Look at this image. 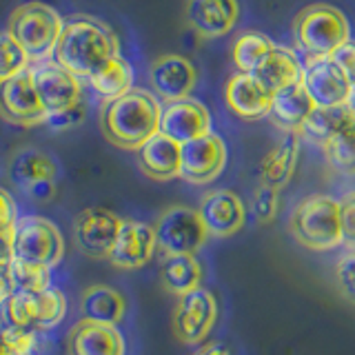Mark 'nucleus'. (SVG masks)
<instances>
[{
  "mask_svg": "<svg viewBox=\"0 0 355 355\" xmlns=\"http://www.w3.org/2000/svg\"><path fill=\"white\" fill-rule=\"evenodd\" d=\"M14 258L55 266L64 258V238L51 220L42 216L18 218L14 225Z\"/></svg>",
  "mask_w": 355,
  "mask_h": 355,
  "instance_id": "0eeeda50",
  "label": "nucleus"
},
{
  "mask_svg": "<svg viewBox=\"0 0 355 355\" xmlns=\"http://www.w3.org/2000/svg\"><path fill=\"white\" fill-rule=\"evenodd\" d=\"M160 280L166 293L180 297L200 286L202 264L196 260V255H169V258H164Z\"/></svg>",
  "mask_w": 355,
  "mask_h": 355,
  "instance_id": "cd10ccee",
  "label": "nucleus"
},
{
  "mask_svg": "<svg viewBox=\"0 0 355 355\" xmlns=\"http://www.w3.org/2000/svg\"><path fill=\"white\" fill-rule=\"evenodd\" d=\"M211 131L209 109L196 98H182L173 103H164L160 111V133L175 142H189Z\"/></svg>",
  "mask_w": 355,
  "mask_h": 355,
  "instance_id": "f3484780",
  "label": "nucleus"
},
{
  "mask_svg": "<svg viewBox=\"0 0 355 355\" xmlns=\"http://www.w3.org/2000/svg\"><path fill=\"white\" fill-rule=\"evenodd\" d=\"M83 120H85V107H83V103H80V105H76L73 109L64 111V114H60V116L49 118L47 122H44V125H49V127L55 129V131H64V129H71V127H76V125H80Z\"/></svg>",
  "mask_w": 355,
  "mask_h": 355,
  "instance_id": "ea45409f",
  "label": "nucleus"
},
{
  "mask_svg": "<svg viewBox=\"0 0 355 355\" xmlns=\"http://www.w3.org/2000/svg\"><path fill=\"white\" fill-rule=\"evenodd\" d=\"M0 342H5L7 347L14 351V355H31L38 349V333L7 322V324L0 329Z\"/></svg>",
  "mask_w": 355,
  "mask_h": 355,
  "instance_id": "c9c22d12",
  "label": "nucleus"
},
{
  "mask_svg": "<svg viewBox=\"0 0 355 355\" xmlns=\"http://www.w3.org/2000/svg\"><path fill=\"white\" fill-rule=\"evenodd\" d=\"M89 83H92L94 92L100 96L103 103H111V100L125 96L133 89V67L122 55H116V58L107 60L89 78Z\"/></svg>",
  "mask_w": 355,
  "mask_h": 355,
  "instance_id": "c85d7f7f",
  "label": "nucleus"
},
{
  "mask_svg": "<svg viewBox=\"0 0 355 355\" xmlns=\"http://www.w3.org/2000/svg\"><path fill=\"white\" fill-rule=\"evenodd\" d=\"M193 355H231L227 351V347H222L218 342H209V344H202Z\"/></svg>",
  "mask_w": 355,
  "mask_h": 355,
  "instance_id": "a18cd8bd",
  "label": "nucleus"
},
{
  "mask_svg": "<svg viewBox=\"0 0 355 355\" xmlns=\"http://www.w3.org/2000/svg\"><path fill=\"white\" fill-rule=\"evenodd\" d=\"M120 227H122V218H118L114 211L103 207H92L76 216L73 238L78 249L87 253L89 258L107 260L118 240Z\"/></svg>",
  "mask_w": 355,
  "mask_h": 355,
  "instance_id": "4468645a",
  "label": "nucleus"
},
{
  "mask_svg": "<svg viewBox=\"0 0 355 355\" xmlns=\"http://www.w3.org/2000/svg\"><path fill=\"white\" fill-rule=\"evenodd\" d=\"M149 85L153 96L162 103L189 98L198 85L196 64L180 53H164L151 62Z\"/></svg>",
  "mask_w": 355,
  "mask_h": 355,
  "instance_id": "2eb2a0df",
  "label": "nucleus"
},
{
  "mask_svg": "<svg viewBox=\"0 0 355 355\" xmlns=\"http://www.w3.org/2000/svg\"><path fill=\"white\" fill-rule=\"evenodd\" d=\"M160 100L153 92L133 87L131 92L103 105L100 129L107 142L118 149L138 151L144 142L160 131Z\"/></svg>",
  "mask_w": 355,
  "mask_h": 355,
  "instance_id": "f03ea898",
  "label": "nucleus"
},
{
  "mask_svg": "<svg viewBox=\"0 0 355 355\" xmlns=\"http://www.w3.org/2000/svg\"><path fill=\"white\" fill-rule=\"evenodd\" d=\"M18 218H16V202L14 198L9 196V191H5L0 187V227H9L14 225Z\"/></svg>",
  "mask_w": 355,
  "mask_h": 355,
  "instance_id": "a19ab883",
  "label": "nucleus"
},
{
  "mask_svg": "<svg viewBox=\"0 0 355 355\" xmlns=\"http://www.w3.org/2000/svg\"><path fill=\"white\" fill-rule=\"evenodd\" d=\"M338 202H340L342 247L347 251H355V191L342 196Z\"/></svg>",
  "mask_w": 355,
  "mask_h": 355,
  "instance_id": "4c0bfd02",
  "label": "nucleus"
},
{
  "mask_svg": "<svg viewBox=\"0 0 355 355\" xmlns=\"http://www.w3.org/2000/svg\"><path fill=\"white\" fill-rule=\"evenodd\" d=\"M302 85L315 107L347 105L353 87L331 55H306L302 62Z\"/></svg>",
  "mask_w": 355,
  "mask_h": 355,
  "instance_id": "f8f14e48",
  "label": "nucleus"
},
{
  "mask_svg": "<svg viewBox=\"0 0 355 355\" xmlns=\"http://www.w3.org/2000/svg\"><path fill=\"white\" fill-rule=\"evenodd\" d=\"M277 211H280V191L273 187L260 184L253 191L251 198V214L253 218L260 222V225H269L275 220Z\"/></svg>",
  "mask_w": 355,
  "mask_h": 355,
  "instance_id": "f704fd0d",
  "label": "nucleus"
},
{
  "mask_svg": "<svg viewBox=\"0 0 355 355\" xmlns=\"http://www.w3.org/2000/svg\"><path fill=\"white\" fill-rule=\"evenodd\" d=\"M14 291H16V286H14V280H11L9 264H0V306L14 295Z\"/></svg>",
  "mask_w": 355,
  "mask_h": 355,
  "instance_id": "37998d69",
  "label": "nucleus"
},
{
  "mask_svg": "<svg viewBox=\"0 0 355 355\" xmlns=\"http://www.w3.org/2000/svg\"><path fill=\"white\" fill-rule=\"evenodd\" d=\"M336 286L338 293L355 306V251H347L336 262Z\"/></svg>",
  "mask_w": 355,
  "mask_h": 355,
  "instance_id": "e433bc0d",
  "label": "nucleus"
},
{
  "mask_svg": "<svg viewBox=\"0 0 355 355\" xmlns=\"http://www.w3.org/2000/svg\"><path fill=\"white\" fill-rule=\"evenodd\" d=\"M209 236L214 238H231L240 233L247 225V207L242 198L231 189H214L202 196L198 207Z\"/></svg>",
  "mask_w": 355,
  "mask_h": 355,
  "instance_id": "dca6fc26",
  "label": "nucleus"
},
{
  "mask_svg": "<svg viewBox=\"0 0 355 355\" xmlns=\"http://www.w3.org/2000/svg\"><path fill=\"white\" fill-rule=\"evenodd\" d=\"M7 175L22 191H29L38 182H49L58 178V162L49 153L36 147H20L9 155Z\"/></svg>",
  "mask_w": 355,
  "mask_h": 355,
  "instance_id": "5701e85b",
  "label": "nucleus"
},
{
  "mask_svg": "<svg viewBox=\"0 0 355 355\" xmlns=\"http://www.w3.org/2000/svg\"><path fill=\"white\" fill-rule=\"evenodd\" d=\"M29 71L40 103L47 111V120L80 105V78L73 76L69 69H64L62 64L55 60H42L29 64Z\"/></svg>",
  "mask_w": 355,
  "mask_h": 355,
  "instance_id": "9d476101",
  "label": "nucleus"
},
{
  "mask_svg": "<svg viewBox=\"0 0 355 355\" xmlns=\"http://www.w3.org/2000/svg\"><path fill=\"white\" fill-rule=\"evenodd\" d=\"M293 36L306 55H333L336 49L351 40V25L342 9L315 3L295 16Z\"/></svg>",
  "mask_w": 355,
  "mask_h": 355,
  "instance_id": "39448f33",
  "label": "nucleus"
},
{
  "mask_svg": "<svg viewBox=\"0 0 355 355\" xmlns=\"http://www.w3.org/2000/svg\"><path fill=\"white\" fill-rule=\"evenodd\" d=\"M288 231L297 244L311 251H331L342 244L340 202L331 196H306L295 205Z\"/></svg>",
  "mask_w": 355,
  "mask_h": 355,
  "instance_id": "7ed1b4c3",
  "label": "nucleus"
},
{
  "mask_svg": "<svg viewBox=\"0 0 355 355\" xmlns=\"http://www.w3.org/2000/svg\"><path fill=\"white\" fill-rule=\"evenodd\" d=\"M184 18L200 38L216 40L238 25L240 0H187Z\"/></svg>",
  "mask_w": 355,
  "mask_h": 355,
  "instance_id": "a211bd4d",
  "label": "nucleus"
},
{
  "mask_svg": "<svg viewBox=\"0 0 355 355\" xmlns=\"http://www.w3.org/2000/svg\"><path fill=\"white\" fill-rule=\"evenodd\" d=\"M225 103L242 120H260L269 116L273 94L266 92L251 73L238 71L225 85Z\"/></svg>",
  "mask_w": 355,
  "mask_h": 355,
  "instance_id": "412c9836",
  "label": "nucleus"
},
{
  "mask_svg": "<svg viewBox=\"0 0 355 355\" xmlns=\"http://www.w3.org/2000/svg\"><path fill=\"white\" fill-rule=\"evenodd\" d=\"M155 244L158 251L169 255H196L207 244L209 231L200 218L198 209L175 205L164 209L153 222Z\"/></svg>",
  "mask_w": 355,
  "mask_h": 355,
  "instance_id": "423d86ee",
  "label": "nucleus"
},
{
  "mask_svg": "<svg viewBox=\"0 0 355 355\" xmlns=\"http://www.w3.org/2000/svg\"><path fill=\"white\" fill-rule=\"evenodd\" d=\"M351 111L347 105L340 107H315L313 114L306 118V122L300 129V136H304L306 140L315 142L318 147L324 144L336 136V133L351 120Z\"/></svg>",
  "mask_w": 355,
  "mask_h": 355,
  "instance_id": "c756f323",
  "label": "nucleus"
},
{
  "mask_svg": "<svg viewBox=\"0 0 355 355\" xmlns=\"http://www.w3.org/2000/svg\"><path fill=\"white\" fill-rule=\"evenodd\" d=\"M275 47L273 40L266 36V33L260 31H244L242 36H238V40L233 42V64L238 67V71L244 73H253V69L258 67L269 51Z\"/></svg>",
  "mask_w": 355,
  "mask_h": 355,
  "instance_id": "2f4dec72",
  "label": "nucleus"
},
{
  "mask_svg": "<svg viewBox=\"0 0 355 355\" xmlns=\"http://www.w3.org/2000/svg\"><path fill=\"white\" fill-rule=\"evenodd\" d=\"M251 76L269 94H277L302 80V62H300L295 51L286 47H273L269 55L255 67Z\"/></svg>",
  "mask_w": 355,
  "mask_h": 355,
  "instance_id": "393cba45",
  "label": "nucleus"
},
{
  "mask_svg": "<svg viewBox=\"0 0 355 355\" xmlns=\"http://www.w3.org/2000/svg\"><path fill=\"white\" fill-rule=\"evenodd\" d=\"M69 355H125L127 344L116 324L96 320H78L67 338Z\"/></svg>",
  "mask_w": 355,
  "mask_h": 355,
  "instance_id": "aec40b11",
  "label": "nucleus"
},
{
  "mask_svg": "<svg viewBox=\"0 0 355 355\" xmlns=\"http://www.w3.org/2000/svg\"><path fill=\"white\" fill-rule=\"evenodd\" d=\"M313 109H315L313 98L309 96L306 87L300 80L291 87L282 89V92L273 94L269 116L286 133H300L306 118L313 114Z\"/></svg>",
  "mask_w": 355,
  "mask_h": 355,
  "instance_id": "b1692460",
  "label": "nucleus"
},
{
  "mask_svg": "<svg viewBox=\"0 0 355 355\" xmlns=\"http://www.w3.org/2000/svg\"><path fill=\"white\" fill-rule=\"evenodd\" d=\"M7 322L29 331H51L60 324L67 315V297L58 288H47V291L29 293V291H14L7 302Z\"/></svg>",
  "mask_w": 355,
  "mask_h": 355,
  "instance_id": "6e6552de",
  "label": "nucleus"
},
{
  "mask_svg": "<svg viewBox=\"0 0 355 355\" xmlns=\"http://www.w3.org/2000/svg\"><path fill=\"white\" fill-rule=\"evenodd\" d=\"M227 144L218 133L209 131L180 147V178L189 184H209L227 166Z\"/></svg>",
  "mask_w": 355,
  "mask_h": 355,
  "instance_id": "9b49d317",
  "label": "nucleus"
},
{
  "mask_svg": "<svg viewBox=\"0 0 355 355\" xmlns=\"http://www.w3.org/2000/svg\"><path fill=\"white\" fill-rule=\"evenodd\" d=\"M62 25L64 18L53 7L44 3H27L9 16L7 31L25 49L29 60L42 62L53 58Z\"/></svg>",
  "mask_w": 355,
  "mask_h": 355,
  "instance_id": "20e7f679",
  "label": "nucleus"
},
{
  "mask_svg": "<svg viewBox=\"0 0 355 355\" xmlns=\"http://www.w3.org/2000/svg\"><path fill=\"white\" fill-rule=\"evenodd\" d=\"M300 158V133H286L282 142L273 147L260 162V180L280 191L291 182Z\"/></svg>",
  "mask_w": 355,
  "mask_h": 355,
  "instance_id": "a878e982",
  "label": "nucleus"
},
{
  "mask_svg": "<svg viewBox=\"0 0 355 355\" xmlns=\"http://www.w3.org/2000/svg\"><path fill=\"white\" fill-rule=\"evenodd\" d=\"M9 271H11V280H14L16 291L38 293V291H47L49 288V282H51L49 266L27 262V260H20V258H11Z\"/></svg>",
  "mask_w": 355,
  "mask_h": 355,
  "instance_id": "473e14b6",
  "label": "nucleus"
},
{
  "mask_svg": "<svg viewBox=\"0 0 355 355\" xmlns=\"http://www.w3.org/2000/svg\"><path fill=\"white\" fill-rule=\"evenodd\" d=\"M120 55V42L105 22L89 16L64 20L53 60L78 78H92L107 60Z\"/></svg>",
  "mask_w": 355,
  "mask_h": 355,
  "instance_id": "f257e3e1",
  "label": "nucleus"
},
{
  "mask_svg": "<svg viewBox=\"0 0 355 355\" xmlns=\"http://www.w3.org/2000/svg\"><path fill=\"white\" fill-rule=\"evenodd\" d=\"M218 322V300L207 288L198 286L178 297L173 309V336L187 347L202 344Z\"/></svg>",
  "mask_w": 355,
  "mask_h": 355,
  "instance_id": "1a4fd4ad",
  "label": "nucleus"
},
{
  "mask_svg": "<svg viewBox=\"0 0 355 355\" xmlns=\"http://www.w3.org/2000/svg\"><path fill=\"white\" fill-rule=\"evenodd\" d=\"M347 107H349V111H351V116L355 118V89H353V92H351V98H349Z\"/></svg>",
  "mask_w": 355,
  "mask_h": 355,
  "instance_id": "49530a36",
  "label": "nucleus"
},
{
  "mask_svg": "<svg viewBox=\"0 0 355 355\" xmlns=\"http://www.w3.org/2000/svg\"><path fill=\"white\" fill-rule=\"evenodd\" d=\"M0 355H14V351H11L5 342H0Z\"/></svg>",
  "mask_w": 355,
  "mask_h": 355,
  "instance_id": "de8ad7c7",
  "label": "nucleus"
},
{
  "mask_svg": "<svg viewBox=\"0 0 355 355\" xmlns=\"http://www.w3.org/2000/svg\"><path fill=\"white\" fill-rule=\"evenodd\" d=\"M25 193H29L31 198L40 200V202H47V200H49V198H53V193H55V180H49V182H38L36 187H31L29 191H25Z\"/></svg>",
  "mask_w": 355,
  "mask_h": 355,
  "instance_id": "c03bdc74",
  "label": "nucleus"
},
{
  "mask_svg": "<svg viewBox=\"0 0 355 355\" xmlns=\"http://www.w3.org/2000/svg\"><path fill=\"white\" fill-rule=\"evenodd\" d=\"M0 116L20 127H36L47 122V111L40 103L29 69L0 83Z\"/></svg>",
  "mask_w": 355,
  "mask_h": 355,
  "instance_id": "ddd939ff",
  "label": "nucleus"
},
{
  "mask_svg": "<svg viewBox=\"0 0 355 355\" xmlns=\"http://www.w3.org/2000/svg\"><path fill=\"white\" fill-rule=\"evenodd\" d=\"M29 55L7 29H0V83L29 69Z\"/></svg>",
  "mask_w": 355,
  "mask_h": 355,
  "instance_id": "72a5a7b5",
  "label": "nucleus"
},
{
  "mask_svg": "<svg viewBox=\"0 0 355 355\" xmlns=\"http://www.w3.org/2000/svg\"><path fill=\"white\" fill-rule=\"evenodd\" d=\"M14 225L0 227V264H9L14 258Z\"/></svg>",
  "mask_w": 355,
  "mask_h": 355,
  "instance_id": "79ce46f5",
  "label": "nucleus"
},
{
  "mask_svg": "<svg viewBox=\"0 0 355 355\" xmlns=\"http://www.w3.org/2000/svg\"><path fill=\"white\" fill-rule=\"evenodd\" d=\"M331 58L336 60V64L344 71L351 87L355 89V40H347L340 49H336V53H333Z\"/></svg>",
  "mask_w": 355,
  "mask_h": 355,
  "instance_id": "58836bf2",
  "label": "nucleus"
},
{
  "mask_svg": "<svg viewBox=\"0 0 355 355\" xmlns=\"http://www.w3.org/2000/svg\"><path fill=\"white\" fill-rule=\"evenodd\" d=\"M80 313L87 320L105 322V324H120L127 313V300L118 288L107 284L87 286L80 293Z\"/></svg>",
  "mask_w": 355,
  "mask_h": 355,
  "instance_id": "bb28decb",
  "label": "nucleus"
},
{
  "mask_svg": "<svg viewBox=\"0 0 355 355\" xmlns=\"http://www.w3.org/2000/svg\"><path fill=\"white\" fill-rule=\"evenodd\" d=\"M180 142L158 131L136 151L140 171L155 182L180 178Z\"/></svg>",
  "mask_w": 355,
  "mask_h": 355,
  "instance_id": "4be33fe9",
  "label": "nucleus"
},
{
  "mask_svg": "<svg viewBox=\"0 0 355 355\" xmlns=\"http://www.w3.org/2000/svg\"><path fill=\"white\" fill-rule=\"evenodd\" d=\"M324 158L333 171L342 175H355V118H351L324 147Z\"/></svg>",
  "mask_w": 355,
  "mask_h": 355,
  "instance_id": "7c9ffc66",
  "label": "nucleus"
},
{
  "mask_svg": "<svg viewBox=\"0 0 355 355\" xmlns=\"http://www.w3.org/2000/svg\"><path fill=\"white\" fill-rule=\"evenodd\" d=\"M155 251H158V244H155L153 225H147V222L140 220H122L118 240L107 260L116 269L133 271L147 264Z\"/></svg>",
  "mask_w": 355,
  "mask_h": 355,
  "instance_id": "6ab92c4d",
  "label": "nucleus"
}]
</instances>
